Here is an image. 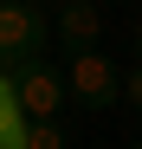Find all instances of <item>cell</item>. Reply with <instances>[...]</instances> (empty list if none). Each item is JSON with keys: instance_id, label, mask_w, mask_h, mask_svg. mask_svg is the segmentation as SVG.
Instances as JSON below:
<instances>
[{"instance_id": "cell-2", "label": "cell", "mask_w": 142, "mask_h": 149, "mask_svg": "<svg viewBox=\"0 0 142 149\" xmlns=\"http://www.w3.org/2000/svg\"><path fill=\"white\" fill-rule=\"evenodd\" d=\"M45 33H52V13L39 0H0V58L39 65L45 58Z\"/></svg>"}, {"instance_id": "cell-4", "label": "cell", "mask_w": 142, "mask_h": 149, "mask_svg": "<svg viewBox=\"0 0 142 149\" xmlns=\"http://www.w3.org/2000/svg\"><path fill=\"white\" fill-rule=\"evenodd\" d=\"M103 0H52V33L65 52H97L103 45Z\"/></svg>"}, {"instance_id": "cell-6", "label": "cell", "mask_w": 142, "mask_h": 149, "mask_svg": "<svg viewBox=\"0 0 142 149\" xmlns=\"http://www.w3.org/2000/svg\"><path fill=\"white\" fill-rule=\"evenodd\" d=\"M123 110L142 117V39H136V58L123 65Z\"/></svg>"}, {"instance_id": "cell-8", "label": "cell", "mask_w": 142, "mask_h": 149, "mask_svg": "<svg viewBox=\"0 0 142 149\" xmlns=\"http://www.w3.org/2000/svg\"><path fill=\"white\" fill-rule=\"evenodd\" d=\"M129 149H142V143H129Z\"/></svg>"}, {"instance_id": "cell-1", "label": "cell", "mask_w": 142, "mask_h": 149, "mask_svg": "<svg viewBox=\"0 0 142 149\" xmlns=\"http://www.w3.org/2000/svg\"><path fill=\"white\" fill-rule=\"evenodd\" d=\"M65 91L78 97L84 110L110 117V110H123V65H116L103 45L97 52H65Z\"/></svg>"}, {"instance_id": "cell-5", "label": "cell", "mask_w": 142, "mask_h": 149, "mask_svg": "<svg viewBox=\"0 0 142 149\" xmlns=\"http://www.w3.org/2000/svg\"><path fill=\"white\" fill-rule=\"evenodd\" d=\"M0 149H26V117H19V97H13L7 71H0Z\"/></svg>"}, {"instance_id": "cell-7", "label": "cell", "mask_w": 142, "mask_h": 149, "mask_svg": "<svg viewBox=\"0 0 142 149\" xmlns=\"http://www.w3.org/2000/svg\"><path fill=\"white\" fill-rule=\"evenodd\" d=\"M26 149H65V130L58 123H26Z\"/></svg>"}, {"instance_id": "cell-3", "label": "cell", "mask_w": 142, "mask_h": 149, "mask_svg": "<svg viewBox=\"0 0 142 149\" xmlns=\"http://www.w3.org/2000/svg\"><path fill=\"white\" fill-rule=\"evenodd\" d=\"M13 97H19V117L26 123H58V110L71 104V91H65V65H19L13 71Z\"/></svg>"}]
</instances>
